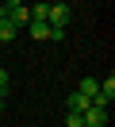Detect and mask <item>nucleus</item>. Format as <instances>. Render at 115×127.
<instances>
[{"label":"nucleus","mask_w":115,"mask_h":127,"mask_svg":"<svg viewBox=\"0 0 115 127\" xmlns=\"http://www.w3.org/2000/svg\"><path fill=\"white\" fill-rule=\"evenodd\" d=\"M65 23H69V8L54 0V4H50V12H46V27H58V31H65Z\"/></svg>","instance_id":"obj_1"},{"label":"nucleus","mask_w":115,"mask_h":127,"mask_svg":"<svg viewBox=\"0 0 115 127\" xmlns=\"http://www.w3.org/2000/svg\"><path fill=\"white\" fill-rule=\"evenodd\" d=\"M84 127H107V108H96V104H88V108L81 112Z\"/></svg>","instance_id":"obj_2"},{"label":"nucleus","mask_w":115,"mask_h":127,"mask_svg":"<svg viewBox=\"0 0 115 127\" xmlns=\"http://www.w3.org/2000/svg\"><path fill=\"white\" fill-rule=\"evenodd\" d=\"M65 127H84V119H81V112H65Z\"/></svg>","instance_id":"obj_8"},{"label":"nucleus","mask_w":115,"mask_h":127,"mask_svg":"<svg viewBox=\"0 0 115 127\" xmlns=\"http://www.w3.org/2000/svg\"><path fill=\"white\" fill-rule=\"evenodd\" d=\"M0 19H8V8H4V4H0Z\"/></svg>","instance_id":"obj_10"},{"label":"nucleus","mask_w":115,"mask_h":127,"mask_svg":"<svg viewBox=\"0 0 115 127\" xmlns=\"http://www.w3.org/2000/svg\"><path fill=\"white\" fill-rule=\"evenodd\" d=\"M4 96H8V93H0V112H4Z\"/></svg>","instance_id":"obj_11"},{"label":"nucleus","mask_w":115,"mask_h":127,"mask_svg":"<svg viewBox=\"0 0 115 127\" xmlns=\"http://www.w3.org/2000/svg\"><path fill=\"white\" fill-rule=\"evenodd\" d=\"M0 93H8V69L0 65Z\"/></svg>","instance_id":"obj_9"},{"label":"nucleus","mask_w":115,"mask_h":127,"mask_svg":"<svg viewBox=\"0 0 115 127\" xmlns=\"http://www.w3.org/2000/svg\"><path fill=\"white\" fill-rule=\"evenodd\" d=\"M96 89H100V81H96V77H84L81 85H77V93H81V96H88V100H92V96H96Z\"/></svg>","instance_id":"obj_5"},{"label":"nucleus","mask_w":115,"mask_h":127,"mask_svg":"<svg viewBox=\"0 0 115 127\" xmlns=\"http://www.w3.org/2000/svg\"><path fill=\"white\" fill-rule=\"evenodd\" d=\"M15 35H19V31H15V27L8 23V19H0V42H12Z\"/></svg>","instance_id":"obj_7"},{"label":"nucleus","mask_w":115,"mask_h":127,"mask_svg":"<svg viewBox=\"0 0 115 127\" xmlns=\"http://www.w3.org/2000/svg\"><path fill=\"white\" fill-rule=\"evenodd\" d=\"M27 35L31 39H50V27L46 23H27Z\"/></svg>","instance_id":"obj_6"},{"label":"nucleus","mask_w":115,"mask_h":127,"mask_svg":"<svg viewBox=\"0 0 115 127\" xmlns=\"http://www.w3.org/2000/svg\"><path fill=\"white\" fill-rule=\"evenodd\" d=\"M88 104H92L88 96H81V93H73V96H69V100H65V108H69V112H84V108H88Z\"/></svg>","instance_id":"obj_4"},{"label":"nucleus","mask_w":115,"mask_h":127,"mask_svg":"<svg viewBox=\"0 0 115 127\" xmlns=\"http://www.w3.org/2000/svg\"><path fill=\"white\" fill-rule=\"evenodd\" d=\"M46 12H50V4L42 0V4H31V8H27V16H31V23H46Z\"/></svg>","instance_id":"obj_3"}]
</instances>
